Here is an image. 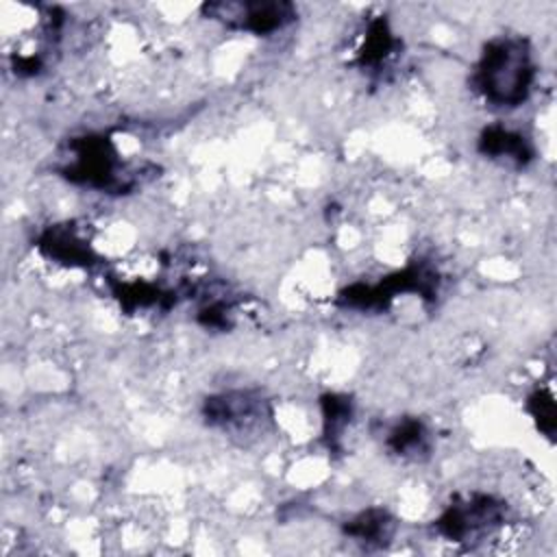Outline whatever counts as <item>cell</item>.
<instances>
[{"label":"cell","mask_w":557,"mask_h":557,"mask_svg":"<svg viewBox=\"0 0 557 557\" xmlns=\"http://www.w3.org/2000/svg\"><path fill=\"white\" fill-rule=\"evenodd\" d=\"M533 67L527 44L520 39H496L483 52L476 85L485 100L496 107H516L529 94Z\"/></svg>","instance_id":"6da1fadb"}]
</instances>
